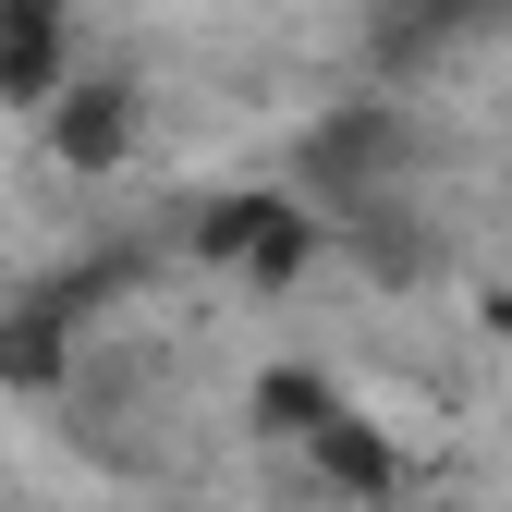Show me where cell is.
<instances>
[{
    "instance_id": "obj_1",
    "label": "cell",
    "mask_w": 512,
    "mask_h": 512,
    "mask_svg": "<svg viewBox=\"0 0 512 512\" xmlns=\"http://www.w3.org/2000/svg\"><path fill=\"white\" fill-rule=\"evenodd\" d=\"M183 256L220 269V281H244V293H293L317 269V208L281 196V183H232V196H208L196 220H183Z\"/></svg>"
},
{
    "instance_id": "obj_2",
    "label": "cell",
    "mask_w": 512,
    "mask_h": 512,
    "mask_svg": "<svg viewBox=\"0 0 512 512\" xmlns=\"http://www.w3.org/2000/svg\"><path fill=\"white\" fill-rule=\"evenodd\" d=\"M135 147H147V86L135 74H74V86L37 110V159L74 171V183H110Z\"/></svg>"
},
{
    "instance_id": "obj_3",
    "label": "cell",
    "mask_w": 512,
    "mask_h": 512,
    "mask_svg": "<svg viewBox=\"0 0 512 512\" xmlns=\"http://www.w3.org/2000/svg\"><path fill=\"white\" fill-rule=\"evenodd\" d=\"M74 86V0H0V110H49Z\"/></svg>"
},
{
    "instance_id": "obj_4",
    "label": "cell",
    "mask_w": 512,
    "mask_h": 512,
    "mask_svg": "<svg viewBox=\"0 0 512 512\" xmlns=\"http://www.w3.org/2000/svg\"><path fill=\"white\" fill-rule=\"evenodd\" d=\"M305 476L330 488V500H354V512H391V500H403V439L378 427V415H354V403H342L330 427L305 439Z\"/></svg>"
},
{
    "instance_id": "obj_5",
    "label": "cell",
    "mask_w": 512,
    "mask_h": 512,
    "mask_svg": "<svg viewBox=\"0 0 512 512\" xmlns=\"http://www.w3.org/2000/svg\"><path fill=\"white\" fill-rule=\"evenodd\" d=\"M74 330H86V293H25L0 305V391H61V366H74Z\"/></svg>"
},
{
    "instance_id": "obj_6",
    "label": "cell",
    "mask_w": 512,
    "mask_h": 512,
    "mask_svg": "<svg viewBox=\"0 0 512 512\" xmlns=\"http://www.w3.org/2000/svg\"><path fill=\"white\" fill-rule=\"evenodd\" d=\"M330 415H342V378H330V366H256V391H244L256 452H305Z\"/></svg>"
},
{
    "instance_id": "obj_7",
    "label": "cell",
    "mask_w": 512,
    "mask_h": 512,
    "mask_svg": "<svg viewBox=\"0 0 512 512\" xmlns=\"http://www.w3.org/2000/svg\"><path fill=\"white\" fill-rule=\"evenodd\" d=\"M500 13H512V0H500Z\"/></svg>"
}]
</instances>
